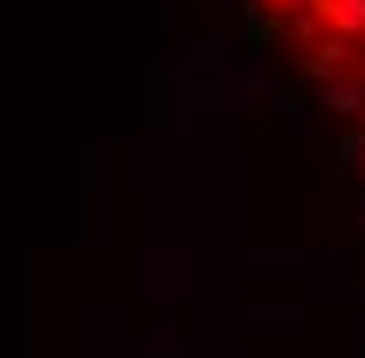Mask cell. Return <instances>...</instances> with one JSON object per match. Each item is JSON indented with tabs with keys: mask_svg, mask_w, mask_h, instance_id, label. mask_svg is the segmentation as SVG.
I'll use <instances>...</instances> for the list:
<instances>
[{
	"mask_svg": "<svg viewBox=\"0 0 365 358\" xmlns=\"http://www.w3.org/2000/svg\"><path fill=\"white\" fill-rule=\"evenodd\" d=\"M214 97H221V111L269 103V97H276V69H269V56H242V69H227V76L214 83Z\"/></svg>",
	"mask_w": 365,
	"mask_h": 358,
	"instance_id": "1",
	"label": "cell"
},
{
	"mask_svg": "<svg viewBox=\"0 0 365 358\" xmlns=\"http://www.w3.org/2000/svg\"><path fill=\"white\" fill-rule=\"evenodd\" d=\"M317 111H331V118L345 124H359L365 118V90H359V76H338V83H317Z\"/></svg>",
	"mask_w": 365,
	"mask_h": 358,
	"instance_id": "2",
	"label": "cell"
},
{
	"mask_svg": "<svg viewBox=\"0 0 365 358\" xmlns=\"http://www.w3.org/2000/svg\"><path fill=\"white\" fill-rule=\"evenodd\" d=\"M310 14L324 21L338 41H365V0H310Z\"/></svg>",
	"mask_w": 365,
	"mask_h": 358,
	"instance_id": "3",
	"label": "cell"
},
{
	"mask_svg": "<svg viewBox=\"0 0 365 358\" xmlns=\"http://www.w3.org/2000/svg\"><path fill=\"white\" fill-rule=\"evenodd\" d=\"M345 62H351V41L324 35V41L304 56V76H310V83H338V76H345Z\"/></svg>",
	"mask_w": 365,
	"mask_h": 358,
	"instance_id": "4",
	"label": "cell"
},
{
	"mask_svg": "<svg viewBox=\"0 0 365 358\" xmlns=\"http://www.w3.org/2000/svg\"><path fill=\"white\" fill-rule=\"evenodd\" d=\"M269 111H276V118H283L289 131H297V138H310V111H304V97H297V90H283V83H276V97H269Z\"/></svg>",
	"mask_w": 365,
	"mask_h": 358,
	"instance_id": "5",
	"label": "cell"
},
{
	"mask_svg": "<svg viewBox=\"0 0 365 358\" xmlns=\"http://www.w3.org/2000/svg\"><path fill=\"white\" fill-rule=\"evenodd\" d=\"M227 62V35H200V48H193V69H221Z\"/></svg>",
	"mask_w": 365,
	"mask_h": 358,
	"instance_id": "6",
	"label": "cell"
},
{
	"mask_svg": "<svg viewBox=\"0 0 365 358\" xmlns=\"http://www.w3.org/2000/svg\"><path fill=\"white\" fill-rule=\"evenodd\" d=\"M255 324H297V303H262V310H255Z\"/></svg>",
	"mask_w": 365,
	"mask_h": 358,
	"instance_id": "7",
	"label": "cell"
},
{
	"mask_svg": "<svg viewBox=\"0 0 365 358\" xmlns=\"http://www.w3.org/2000/svg\"><path fill=\"white\" fill-rule=\"evenodd\" d=\"M269 14H297V7H310V0H262Z\"/></svg>",
	"mask_w": 365,
	"mask_h": 358,
	"instance_id": "8",
	"label": "cell"
},
{
	"mask_svg": "<svg viewBox=\"0 0 365 358\" xmlns=\"http://www.w3.org/2000/svg\"><path fill=\"white\" fill-rule=\"evenodd\" d=\"M351 76H359V90H365V56H359V62H351Z\"/></svg>",
	"mask_w": 365,
	"mask_h": 358,
	"instance_id": "9",
	"label": "cell"
}]
</instances>
